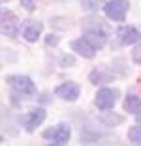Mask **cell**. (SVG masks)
<instances>
[{
  "instance_id": "obj_14",
  "label": "cell",
  "mask_w": 141,
  "mask_h": 146,
  "mask_svg": "<svg viewBox=\"0 0 141 146\" xmlns=\"http://www.w3.org/2000/svg\"><path fill=\"white\" fill-rule=\"evenodd\" d=\"M111 75L109 73H105L103 69H94L92 73H90V81L94 82V84H102V82H109L111 81Z\"/></svg>"
},
{
  "instance_id": "obj_16",
  "label": "cell",
  "mask_w": 141,
  "mask_h": 146,
  "mask_svg": "<svg viewBox=\"0 0 141 146\" xmlns=\"http://www.w3.org/2000/svg\"><path fill=\"white\" fill-rule=\"evenodd\" d=\"M128 139H130V142H134V144H141V124L139 125H132V127L128 129Z\"/></svg>"
},
{
  "instance_id": "obj_23",
  "label": "cell",
  "mask_w": 141,
  "mask_h": 146,
  "mask_svg": "<svg viewBox=\"0 0 141 146\" xmlns=\"http://www.w3.org/2000/svg\"><path fill=\"white\" fill-rule=\"evenodd\" d=\"M4 2H6V0H4Z\"/></svg>"
},
{
  "instance_id": "obj_2",
  "label": "cell",
  "mask_w": 141,
  "mask_h": 146,
  "mask_svg": "<svg viewBox=\"0 0 141 146\" xmlns=\"http://www.w3.org/2000/svg\"><path fill=\"white\" fill-rule=\"evenodd\" d=\"M6 82H8L15 92H19V94H23V96H30V94L36 92V86H34V82H32V79L26 77V75H9V77H6Z\"/></svg>"
},
{
  "instance_id": "obj_19",
  "label": "cell",
  "mask_w": 141,
  "mask_h": 146,
  "mask_svg": "<svg viewBox=\"0 0 141 146\" xmlns=\"http://www.w3.org/2000/svg\"><path fill=\"white\" fill-rule=\"evenodd\" d=\"M21 6L26 9V11H34V9H36L34 0H21Z\"/></svg>"
},
{
  "instance_id": "obj_20",
  "label": "cell",
  "mask_w": 141,
  "mask_h": 146,
  "mask_svg": "<svg viewBox=\"0 0 141 146\" xmlns=\"http://www.w3.org/2000/svg\"><path fill=\"white\" fill-rule=\"evenodd\" d=\"M58 39L55 38V36H47V43H56Z\"/></svg>"
},
{
  "instance_id": "obj_8",
  "label": "cell",
  "mask_w": 141,
  "mask_h": 146,
  "mask_svg": "<svg viewBox=\"0 0 141 146\" xmlns=\"http://www.w3.org/2000/svg\"><path fill=\"white\" fill-rule=\"evenodd\" d=\"M117 38L122 45H132V43H137L141 39V32L134 26H120L117 32Z\"/></svg>"
},
{
  "instance_id": "obj_10",
  "label": "cell",
  "mask_w": 141,
  "mask_h": 146,
  "mask_svg": "<svg viewBox=\"0 0 141 146\" xmlns=\"http://www.w3.org/2000/svg\"><path fill=\"white\" fill-rule=\"evenodd\" d=\"M40 34H42V23L38 21H25L23 25V36H25L26 41H38Z\"/></svg>"
},
{
  "instance_id": "obj_15",
  "label": "cell",
  "mask_w": 141,
  "mask_h": 146,
  "mask_svg": "<svg viewBox=\"0 0 141 146\" xmlns=\"http://www.w3.org/2000/svg\"><path fill=\"white\" fill-rule=\"evenodd\" d=\"M85 38L94 47H103V43H105V34H100V32H85Z\"/></svg>"
},
{
  "instance_id": "obj_12",
  "label": "cell",
  "mask_w": 141,
  "mask_h": 146,
  "mask_svg": "<svg viewBox=\"0 0 141 146\" xmlns=\"http://www.w3.org/2000/svg\"><path fill=\"white\" fill-rule=\"evenodd\" d=\"M100 122L109 125V127H115V125H119V124L124 122V116L115 114V112H103V114H100Z\"/></svg>"
},
{
  "instance_id": "obj_18",
  "label": "cell",
  "mask_w": 141,
  "mask_h": 146,
  "mask_svg": "<svg viewBox=\"0 0 141 146\" xmlns=\"http://www.w3.org/2000/svg\"><path fill=\"white\" fill-rule=\"evenodd\" d=\"M132 60L136 62V64H141V43L132 51Z\"/></svg>"
},
{
  "instance_id": "obj_4",
  "label": "cell",
  "mask_w": 141,
  "mask_h": 146,
  "mask_svg": "<svg viewBox=\"0 0 141 146\" xmlns=\"http://www.w3.org/2000/svg\"><path fill=\"white\" fill-rule=\"evenodd\" d=\"M43 120H45V111H43V109H34V111H30V112H26V114L21 116V125L28 133H32Z\"/></svg>"
},
{
  "instance_id": "obj_1",
  "label": "cell",
  "mask_w": 141,
  "mask_h": 146,
  "mask_svg": "<svg viewBox=\"0 0 141 146\" xmlns=\"http://www.w3.org/2000/svg\"><path fill=\"white\" fill-rule=\"evenodd\" d=\"M128 8H130V4L126 0H109V2H105V6H103V11H105L107 19L122 23L124 17H126V13H128Z\"/></svg>"
},
{
  "instance_id": "obj_13",
  "label": "cell",
  "mask_w": 141,
  "mask_h": 146,
  "mask_svg": "<svg viewBox=\"0 0 141 146\" xmlns=\"http://www.w3.org/2000/svg\"><path fill=\"white\" fill-rule=\"evenodd\" d=\"M124 111H128L130 114H137L141 111V98L137 96H128L124 99Z\"/></svg>"
},
{
  "instance_id": "obj_22",
  "label": "cell",
  "mask_w": 141,
  "mask_h": 146,
  "mask_svg": "<svg viewBox=\"0 0 141 146\" xmlns=\"http://www.w3.org/2000/svg\"><path fill=\"white\" fill-rule=\"evenodd\" d=\"M136 118H137V124H141V111H139V112L136 114Z\"/></svg>"
},
{
  "instance_id": "obj_9",
  "label": "cell",
  "mask_w": 141,
  "mask_h": 146,
  "mask_svg": "<svg viewBox=\"0 0 141 146\" xmlns=\"http://www.w3.org/2000/svg\"><path fill=\"white\" fill-rule=\"evenodd\" d=\"M19 32V21L15 19L13 13H2V34L9 36V38H15Z\"/></svg>"
},
{
  "instance_id": "obj_17",
  "label": "cell",
  "mask_w": 141,
  "mask_h": 146,
  "mask_svg": "<svg viewBox=\"0 0 141 146\" xmlns=\"http://www.w3.org/2000/svg\"><path fill=\"white\" fill-rule=\"evenodd\" d=\"M79 2H81V6L85 9H98L103 0H79Z\"/></svg>"
},
{
  "instance_id": "obj_6",
  "label": "cell",
  "mask_w": 141,
  "mask_h": 146,
  "mask_svg": "<svg viewBox=\"0 0 141 146\" xmlns=\"http://www.w3.org/2000/svg\"><path fill=\"white\" fill-rule=\"evenodd\" d=\"M55 94L58 98L66 99V101H75L79 98V94H81V88L75 82H62V84H58L55 88Z\"/></svg>"
},
{
  "instance_id": "obj_11",
  "label": "cell",
  "mask_w": 141,
  "mask_h": 146,
  "mask_svg": "<svg viewBox=\"0 0 141 146\" xmlns=\"http://www.w3.org/2000/svg\"><path fill=\"white\" fill-rule=\"evenodd\" d=\"M83 28H85V32H100V34H105V36L109 32V28L105 26V23L102 19H94V17L85 19L83 21Z\"/></svg>"
},
{
  "instance_id": "obj_3",
  "label": "cell",
  "mask_w": 141,
  "mask_h": 146,
  "mask_svg": "<svg viewBox=\"0 0 141 146\" xmlns=\"http://www.w3.org/2000/svg\"><path fill=\"white\" fill-rule=\"evenodd\" d=\"M70 135H72V129H70L68 124H58L55 125L53 129H47L43 137L49 139L53 144H66L70 141Z\"/></svg>"
},
{
  "instance_id": "obj_7",
  "label": "cell",
  "mask_w": 141,
  "mask_h": 146,
  "mask_svg": "<svg viewBox=\"0 0 141 146\" xmlns=\"http://www.w3.org/2000/svg\"><path fill=\"white\" fill-rule=\"evenodd\" d=\"M72 49H73V52L81 54L83 58H94V54H96V47H94L85 36L75 39V41H72Z\"/></svg>"
},
{
  "instance_id": "obj_5",
  "label": "cell",
  "mask_w": 141,
  "mask_h": 146,
  "mask_svg": "<svg viewBox=\"0 0 141 146\" xmlns=\"http://www.w3.org/2000/svg\"><path fill=\"white\" fill-rule=\"evenodd\" d=\"M117 96H119V92H117V90H111V88H102V90H98V94H96L94 103H96V107H98L100 111H107V109H111L113 105L117 103Z\"/></svg>"
},
{
  "instance_id": "obj_21",
  "label": "cell",
  "mask_w": 141,
  "mask_h": 146,
  "mask_svg": "<svg viewBox=\"0 0 141 146\" xmlns=\"http://www.w3.org/2000/svg\"><path fill=\"white\" fill-rule=\"evenodd\" d=\"M62 64H73V58H62Z\"/></svg>"
}]
</instances>
